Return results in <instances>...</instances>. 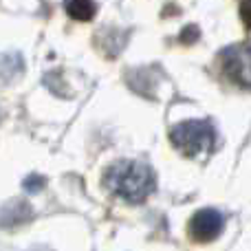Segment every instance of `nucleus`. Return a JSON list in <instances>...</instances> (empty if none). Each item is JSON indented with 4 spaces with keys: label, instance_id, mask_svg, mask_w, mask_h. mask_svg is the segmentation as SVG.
I'll use <instances>...</instances> for the list:
<instances>
[{
    "label": "nucleus",
    "instance_id": "nucleus-1",
    "mask_svg": "<svg viewBox=\"0 0 251 251\" xmlns=\"http://www.w3.org/2000/svg\"><path fill=\"white\" fill-rule=\"evenodd\" d=\"M104 185L128 203H141L154 190V174L139 161H117L106 172Z\"/></svg>",
    "mask_w": 251,
    "mask_h": 251
},
{
    "label": "nucleus",
    "instance_id": "nucleus-2",
    "mask_svg": "<svg viewBox=\"0 0 251 251\" xmlns=\"http://www.w3.org/2000/svg\"><path fill=\"white\" fill-rule=\"evenodd\" d=\"M170 141L187 156L207 154L214 148V128L207 122L190 119V122L176 124L170 130Z\"/></svg>",
    "mask_w": 251,
    "mask_h": 251
},
{
    "label": "nucleus",
    "instance_id": "nucleus-3",
    "mask_svg": "<svg viewBox=\"0 0 251 251\" xmlns=\"http://www.w3.org/2000/svg\"><path fill=\"white\" fill-rule=\"evenodd\" d=\"M221 57L227 77L238 86L251 88V44H234Z\"/></svg>",
    "mask_w": 251,
    "mask_h": 251
},
{
    "label": "nucleus",
    "instance_id": "nucleus-4",
    "mask_svg": "<svg viewBox=\"0 0 251 251\" xmlns=\"http://www.w3.org/2000/svg\"><path fill=\"white\" fill-rule=\"evenodd\" d=\"M223 214L216 209H199L190 221V236L196 243H209L223 231Z\"/></svg>",
    "mask_w": 251,
    "mask_h": 251
},
{
    "label": "nucleus",
    "instance_id": "nucleus-5",
    "mask_svg": "<svg viewBox=\"0 0 251 251\" xmlns=\"http://www.w3.org/2000/svg\"><path fill=\"white\" fill-rule=\"evenodd\" d=\"M26 218H31V207L25 201H13V203H7L0 209V227L20 225Z\"/></svg>",
    "mask_w": 251,
    "mask_h": 251
},
{
    "label": "nucleus",
    "instance_id": "nucleus-6",
    "mask_svg": "<svg viewBox=\"0 0 251 251\" xmlns=\"http://www.w3.org/2000/svg\"><path fill=\"white\" fill-rule=\"evenodd\" d=\"M66 13H69L73 20H93L97 13V4L93 0H66Z\"/></svg>",
    "mask_w": 251,
    "mask_h": 251
},
{
    "label": "nucleus",
    "instance_id": "nucleus-7",
    "mask_svg": "<svg viewBox=\"0 0 251 251\" xmlns=\"http://www.w3.org/2000/svg\"><path fill=\"white\" fill-rule=\"evenodd\" d=\"M44 183H47V181H44V176H38V174H31V176L25 181V187H26L29 192H40V190L44 187Z\"/></svg>",
    "mask_w": 251,
    "mask_h": 251
},
{
    "label": "nucleus",
    "instance_id": "nucleus-8",
    "mask_svg": "<svg viewBox=\"0 0 251 251\" xmlns=\"http://www.w3.org/2000/svg\"><path fill=\"white\" fill-rule=\"evenodd\" d=\"M240 18H243V22L251 29V0H243V2H240Z\"/></svg>",
    "mask_w": 251,
    "mask_h": 251
},
{
    "label": "nucleus",
    "instance_id": "nucleus-9",
    "mask_svg": "<svg viewBox=\"0 0 251 251\" xmlns=\"http://www.w3.org/2000/svg\"><path fill=\"white\" fill-rule=\"evenodd\" d=\"M192 38H196L194 26H190V31H183V42H192Z\"/></svg>",
    "mask_w": 251,
    "mask_h": 251
}]
</instances>
